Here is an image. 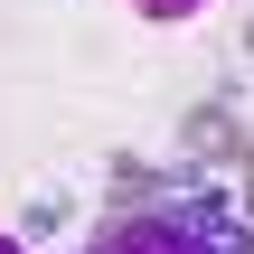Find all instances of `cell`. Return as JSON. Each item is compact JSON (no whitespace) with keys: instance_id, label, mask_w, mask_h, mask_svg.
I'll list each match as a JSON object with an SVG mask.
<instances>
[{"instance_id":"6da1fadb","label":"cell","mask_w":254,"mask_h":254,"mask_svg":"<svg viewBox=\"0 0 254 254\" xmlns=\"http://www.w3.org/2000/svg\"><path fill=\"white\" fill-rule=\"evenodd\" d=\"M85 254H245V226L217 198H170V207H132V217L94 226Z\"/></svg>"},{"instance_id":"7a4b0ae2","label":"cell","mask_w":254,"mask_h":254,"mask_svg":"<svg viewBox=\"0 0 254 254\" xmlns=\"http://www.w3.org/2000/svg\"><path fill=\"white\" fill-rule=\"evenodd\" d=\"M141 9H160V19H179V9H198V0H141Z\"/></svg>"},{"instance_id":"3957f363","label":"cell","mask_w":254,"mask_h":254,"mask_svg":"<svg viewBox=\"0 0 254 254\" xmlns=\"http://www.w3.org/2000/svg\"><path fill=\"white\" fill-rule=\"evenodd\" d=\"M0 254H19V245H9V236H0Z\"/></svg>"}]
</instances>
